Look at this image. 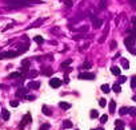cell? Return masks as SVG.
Instances as JSON below:
<instances>
[{
	"instance_id": "cell-32",
	"label": "cell",
	"mask_w": 136,
	"mask_h": 130,
	"mask_svg": "<svg viewBox=\"0 0 136 130\" xmlns=\"http://www.w3.org/2000/svg\"><path fill=\"white\" fill-rule=\"evenodd\" d=\"M119 113L122 114V115H124V114L128 113V109H127V107H122V109L119 110Z\"/></svg>"
},
{
	"instance_id": "cell-15",
	"label": "cell",
	"mask_w": 136,
	"mask_h": 130,
	"mask_svg": "<svg viewBox=\"0 0 136 130\" xmlns=\"http://www.w3.org/2000/svg\"><path fill=\"white\" fill-rule=\"evenodd\" d=\"M63 126L65 127V129H71V127L73 126V123H72V122L70 121V119H65V121L63 122Z\"/></svg>"
},
{
	"instance_id": "cell-7",
	"label": "cell",
	"mask_w": 136,
	"mask_h": 130,
	"mask_svg": "<svg viewBox=\"0 0 136 130\" xmlns=\"http://www.w3.org/2000/svg\"><path fill=\"white\" fill-rule=\"evenodd\" d=\"M49 84H51V87H53V89H58V87H60L61 81L59 78H52L49 81Z\"/></svg>"
},
{
	"instance_id": "cell-28",
	"label": "cell",
	"mask_w": 136,
	"mask_h": 130,
	"mask_svg": "<svg viewBox=\"0 0 136 130\" xmlns=\"http://www.w3.org/2000/svg\"><path fill=\"white\" fill-rule=\"evenodd\" d=\"M131 87H132V89H136V76H132V78H131Z\"/></svg>"
},
{
	"instance_id": "cell-46",
	"label": "cell",
	"mask_w": 136,
	"mask_h": 130,
	"mask_svg": "<svg viewBox=\"0 0 136 130\" xmlns=\"http://www.w3.org/2000/svg\"><path fill=\"white\" fill-rule=\"evenodd\" d=\"M96 130H104V129H103V127H97Z\"/></svg>"
},
{
	"instance_id": "cell-45",
	"label": "cell",
	"mask_w": 136,
	"mask_h": 130,
	"mask_svg": "<svg viewBox=\"0 0 136 130\" xmlns=\"http://www.w3.org/2000/svg\"><path fill=\"white\" fill-rule=\"evenodd\" d=\"M135 3H136V0H131V4L132 6H135Z\"/></svg>"
},
{
	"instance_id": "cell-14",
	"label": "cell",
	"mask_w": 136,
	"mask_h": 130,
	"mask_svg": "<svg viewBox=\"0 0 136 130\" xmlns=\"http://www.w3.org/2000/svg\"><path fill=\"white\" fill-rule=\"evenodd\" d=\"M43 22H44V19H38V20L33 22V23H32V26H29L28 28H35V27H39L41 23H43Z\"/></svg>"
},
{
	"instance_id": "cell-5",
	"label": "cell",
	"mask_w": 136,
	"mask_h": 130,
	"mask_svg": "<svg viewBox=\"0 0 136 130\" xmlns=\"http://www.w3.org/2000/svg\"><path fill=\"white\" fill-rule=\"evenodd\" d=\"M79 79L92 81V79H95V74H91V72H81V74H79Z\"/></svg>"
},
{
	"instance_id": "cell-25",
	"label": "cell",
	"mask_w": 136,
	"mask_h": 130,
	"mask_svg": "<svg viewBox=\"0 0 136 130\" xmlns=\"http://www.w3.org/2000/svg\"><path fill=\"white\" fill-rule=\"evenodd\" d=\"M76 31H79V32H87L88 31V26H81V27H79V28H76Z\"/></svg>"
},
{
	"instance_id": "cell-12",
	"label": "cell",
	"mask_w": 136,
	"mask_h": 130,
	"mask_svg": "<svg viewBox=\"0 0 136 130\" xmlns=\"http://www.w3.org/2000/svg\"><path fill=\"white\" fill-rule=\"evenodd\" d=\"M93 20V28H96V30H99L101 27V24H103V20H101V19H92Z\"/></svg>"
},
{
	"instance_id": "cell-29",
	"label": "cell",
	"mask_w": 136,
	"mask_h": 130,
	"mask_svg": "<svg viewBox=\"0 0 136 130\" xmlns=\"http://www.w3.org/2000/svg\"><path fill=\"white\" fill-rule=\"evenodd\" d=\"M101 91L103 92H110V86H108V84H103V86H101Z\"/></svg>"
},
{
	"instance_id": "cell-47",
	"label": "cell",
	"mask_w": 136,
	"mask_h": 130,
	"mask_svg": "<svg viewBox=\"0 0 136 130\" xmlns=\"http://www.w3.org/2000/svg\"><path fill=\"white\" fill-rule=\"evenodd\" d=\"M133 101H136V95H135V97H133Z\"/></svg>"
},
{
	"instance_id": "cell-38",
	"label": "cell",
	"mask_w": 136,
	"mask_h": 130,
	"mask_svg": "<svg viewBox=\"0 0 136 130\" xmlns=\"http://www.w3.org/2000/svg\"><path fill=\"white\" fill-rule=\"evenodd\" d=\"M36 75H38V71H35V70L29 71V76H36Z\"/></svg>"
},
{
	"instance_id": "cell-23",
	"label": "cell",
	"mask_w": 136,
	"mask_h": 130,
	"mask_svg": "<svg viewBox=\"0 0 136 130\" xmlns=\"http://www.w3.org/2000/svg\"><path fill=\"white\" fill-rule=\"evenodd\" d=\"M41 110H43V113L45 114V115H48V117L51 115V114H52V113H51V111H49V109H48V107L45 106V105H44V106L41 107Z\"/></svg>"
},
{
	"instance_id": "cell-24",
	"label": "cell",
	"mask_w": 136,
	"mask_h": 130,
	"mask_svg": "<svg viewBox=\"0 0 136 130\" xmlns=\"http://www.w3.org/2000/svg\"><path fill=\"white\" fill-rule=\"evenodd\" d=\"M105 7H107V0H100V3H99V8L104 9Z\"/></svg>"
},
{
	"instance_id": "cell-6",
	"label": "cell",
	"mask_w": 136,
	"mask_h": 130,
	"mask_svg": "<svg viewBox=\"0 0 136 130\" xmlns=\"http://www.w3.org/2000/svg\"><path fill=\"white\" fill-rule=\"evenodd\" d=\"M132 23H133V30L128 31V36H132V38L136 39V16L132 17Z\"/></svg>"
},
{
	"instance_id": "cell-9",
	"label": "cell",
	"mask_w": 136,
	"mask_h": 130,
	"mask_svg": "<svg viewBox=\"0 0 136 130\" xmlns=\"http://www.w3.org/2000/svg\"><path fill=\"white\" fill-rule=\"evenodd\" d=\"M28 90H29L28 87H20V89L16 91V95H18V97H24L27 92H28Z\"/></svg>"
},
{
	"instance_id": "cell-42",
	"label": "cell",
	"mask_w": 136,
	"mask_h": 130,
	"mask_svg": "<svg viewBox=\"0 0 136 130\" xmlns=\"http://www.w3.org/2000/svg\"><path fill=\"white\" fill-rule=\"evenodd\" d=\"M115 126H124V123H123L122 121H116L115 122Z\"/></svg>"
},
{
	"instance_id": "cell-37",
	"label": "cell",
	"mask_w": 136,
	"mask_h": 130,
	"mask_svg": "<svg viewBox=\"0 0 136 130\" xmlns=\"http://www.w3.org/2000/svg\"><path fill=\"white\" fill-rule=\"evenodd\" d=\"M125 81H127V76H120V79H119V84H120V83H124V82Z\"/></svg>"
},
{
	"instance_id": "cell-39",
	"label": "cell",
	"mask_w": 136,
	"mask_h": 130,
	"mask_svg": "<svg viewBox=\"0 0 136 130\" xmlns=\"http://www.w3.org/2000/svg\"><path fill=\"white\" fill-rule=\"evenodd\" d=\"M99 105H100L101 107H104L105 106V99H100V101H99Z\"/></svg>"
},
{
	"instance_id": "cell-1",
	"label": "cell",
	"mask_w": 136,
	"mask_h": 130,
	"mask_svg": "<svg viewBox=\"0 0 136 130\" xmlns=\"http://www.w3.org/2000/svg\"><path fill=\"white\" fill-rule=\"evenodd\" d=\"M1 1L11 8H23V7H29L32 4L29 0H1Z\"/></svg>"
},
{
	"instance_id": "cell-21",
	"label": "cell",
	"mask_w": 136,
	"mask_h": 130,
	"mask_svg": "<svg viewBox=\"0 0 136 130\" xmlns=\"http://www.w3.org/2000/svg\"><path fill=\"white\" fill-rule=\"evenodd\" d=\"M33 40H35V42H36V43H38V44H43V43H44V39L41 38V36H39V35H38V36H35V38H33Z\"/></svg>"
},
{
	"instance_id": "cell-30",
	"label": "cell",
	"mask_w": 136,
	"mask_h": 130,
	"mask_svg": "<svg viewBox=\"0 0 136 130\" xmlns=\"http://www.w3.org/2000/svg\"><path fill=\"white\" fill-rule=\"evenodd\" d=\"M81 69H83V70H88V69H91V63H90V62H85V63H83Z\"/></svg>"
},
{
	"instance_id": "cell-2",
	"label": "cell",
	"mask_w": 136,
	"mask_h": 130,
	"mask_svg": "<svg viewBox=\"0 0 136 130\" xmlns=\"http://www.w3.org/2000/svg\"><path fill=\"white\" fill-rule=\"evenodd\" d=\"M31 122H32V117H31V114H29V113H27L26 115L23 117V119H21L20 125H19V129H20V130H23L24 127H26V125L31 123Z\"/></svg>"
},
{
	"instance_id": "cell-44",
	"label": "cell",
	"mask_w": 136,
	"mask_h": 130,
	"mask_svg": "<svg viewBox=\"0 0 136 130\" xmlns=\"http://www.w3.org/2000/svg\"><path fill=\"white\" fill-rule=\"evenodd\" d=\"M115 130H124V126H116Z\"/></svg>"
},
{
	"instance_id": "cell-33",
	"label": "cell",
	"mask_w": 136,
	"mask_h": 130,
	"mask_svg": "<svg viewBox=\"0 0 136 130\" xmlns=\"http://www.w3.org/2000/svg\"><path fill=\"white\" fill-rule=\"evenodd\" d=\"M9 105H11L12 107H18L19 106V102L18 101H11V102H9Z\"/></svg>"
},
{
	"instance_id": "cell-4",
	"label": "cell",
	"mask_w": 136,
	"mask_h": 130,
	"mask_svg": "<svg viewBox=\"0 0 136 130\" xmlns=\"http://www.w3.org/2000/svg\"><path fill=\"white\" fill-rule=\"evenodd\" d=\"M135 42H136L135 38H132V36H127V38L124 39V44H125V47H127V50L133 48V46H135Z\"/></svg>"
},
{
	"instance_id": "cell-35",
	"label": "cell",
	"mask_w": 136,
	"mask_h": 130,
	"mask_svg": "<svg viewBox=\"0 0 136 130\" xmlns=\"http://www.w3.org/2000/svg\"><path fill=\"white\" fill-rule=\"evenodd\" d=\"M63 1L67 7H72V1H71V0H63Z\"/></svg>"
},
{
	"instance_id": "cell-27",
	"label": "cell",
	"mask_w": 136,
	"mask_h": 130,
	"mask_svg": "<svg viewBox=\"0 0 136 130\" xmlns=\"http://www.w3.org/2000/svg\"><path fill=\"white\" fill-rule=\"evenodd\" d=\"M128 113L132 117H135L136 115V107H130V109H128Z\"/></svg>"
},
{
	"instance_id": "cell-13",
	"label": "cell",
	"mask_w": 136,
	"mask_h": 130,
	"mask_svg": "<svg viewBox=\"0 0 136 130\" xmlns=\"http://www.w3.org/2000/svg\"><path fill=\"white\" fill-rule=\"evenodd\" d=\"M1 118H3L4 121H8L9 119V111L8 110H6V109L1 110Z\"/></svg>"
},
{
	"instance_id": "cell-31",
	"label": "cell",
	"mask_w": 136,
	"mask_h": 130,
	"mask_svg": "<svg viewBox=\"0 0 136 130\" xmlns=\"http://www.w3.org/2000/svg\"><path fill=\"white\" fill-rule=\"evenodd\" d=\"M107 121H108V115H107V114L101 115V118H100V122H101V123H105Z\"/></svg>"
},
{
	"instance_id": "cell-34",
	"label": "cell",
	"mask_w": 136,
	"mask_h": 130,
	"mask_svg": "<svg viewBox=\"0 0 136 130\" xmlns=\"http://www.w3.org/2000/svg\"><path fill=\"white\" fill-rule=\"evenodd\" d=\"M49 129V125L48 123H44V125H41L40 126V130H48Z\"/></svg>"
},
{
	"instance_id": "cell-16",
	"label": "cell",
	"mask_w": 136,
	"mask_h": 130,
	"mask_svg": "<svg viewBox=\"0 0 136 130\" xmlns=\"http://www.w3.org/2000/svg\"><path fill=\"white\" fill-rule=\"evenodd\" d=\"M59 107H60V109L68 110V109H71V105H70V103H67V102H60V103H59Z\"/></svg>"
},
{
	"instance_id": "cell-3",
	"label": "cell",
	"mask_w": 136,
	"mask_h": 130,
	"mask_svg": "<svg viewBox=\"0 0 136 130\" xmlns=\"http://www.w3.org/2000/svg\"><path fill=\"white\" fill-rule=\"evenodd\" d=\"M19 55L18 51H7V52H1L0 54V61L1 59H6V58H16Z\"/></svg>"
},
{
	"instance_id": "cell-11",
	"label": "cell",
	"mask_w": 136,
	"mask_h": 130,
	"mask_svg": "<svg viewBox=\"0 0 136 130\" xmlns=\"http://www.w3.org/2000/svg\"><path fill=\"white\" fill-rule=\"evenodd\" d=\"M41 74H44V75H47V76H51L53 74V71H52L51 67H43V69H41Z\"/></svg>"
},
{
	"instance_id": "cell-19",
	"label": "cell",
	"mask_w": 136,
	"mask_h": 130,
	"mask_svg": "<svg viewBox=\"0 0 136 130\" xmlns=\"http://www.w3.org/2000/svg\"><path fill=\"white\" fill-rule=\"evenodd\" d=\"M122 66H123V69L128 70L130 69V62H128L127 59H122Z\"/></svg>"
},
{
	"instance_id": "cell-48",
	"label": "cell",
	"mask_w": 136,
	"mask_h": 130,
	"mask_svg": "<svg viewBox=\"0 0 136 130\" xmlns=\"http://www.w3.org/2000/svg\"><path fill=\"white\" fill-rule=\"evenodd\" d=\"M132 130H136V127H133V129H132Z\"/></svg>"
},
{
	"instance_id": "cell-18",
	"label": "cell",
	"mask_w": 136,
	"mask_h": 130,
	"mask_svg": "<svg viewBox=\"0 0 136 130\" xmlns=\"http://www.w3.org/2000/svg\"><path fill=\"white\" fill-rule=\"evenodd\" d=\"M9 79H16V78H20V72L16 71V72H12V74H9L8 75Z\"/></svg>"
},
{
	"instance_id": "cell-43",
	"label": "cell",
	"mask_w": 136,
	"mask_h": 130,
	"mask_svg": "<svg viewBox=\"0 0 136 130\" xmlns=\"http://www.w3.org/2000/svg\"><path fill=\"white\" fill-rule=\"evenodd\" d=\"M70 82V79H68V76L67 75H64V83H68Z\"/></svg>"
},
{
	"instance_id": "cell-8",
	"label": "cell",
	"mask_w": 136,
	"mask_h": 130,
	"mask_svg": "<svg viewBox=\"0 0 136 130\" xmlns=\"http://www.w3.org/2000/svg\"><path fill=\"white\" fill-rule=\"evenodd\" d=\"M21 72H27L29 70V61L28 59H24V61H21Z\"/></svg>"
},
{
	"instance_id": "cell-41",
	"label": "cell",
	"mask_w": 136,
	"mask_h": 130,
	"mask_svg": "<svg viewBox=\"0 0 136 130\" xmlns=\"http://www.w3.org/2000/svg\"><path fill=\"white\" fill-rule=\"evenodd\" d=\"M115 48H116V42L112 40L111 42V50H115Z\"/></svg>"
},
{
	"instance_id": "cell-26",
	"label": "cell",
	"mask_w": 136,
	"mask_h": 130,
	"mask_svg": "<svg viewBox=\"0 0 136 130\" xmlns=\"http://www.w3.org/2000/svg\"><path fill=\"white\" fill-rule=\"evenodd\" d=\"M90 115H91V118H97V117H99V113H97V110H91Z\"/></svg>"
},
{
	"instance_id": "cell-36",
	"label": "cell",
	"mask_w": 136,
	"mask_h": 130,
	"mask_svg": "<svg viewBox=\"0 0 136 130\" xmlns=\"http://www.w3.org/2000/svg\"><path fill=\"white\" fill-rule=\"evenodd\" d=\"M70 63H71V59H68V61H65V62H63V63H61V67L64 69V67H67Z\"/></svg>"
},
{
	"instance_id": "cell-22",
	"label": "cell",
	"mask_w": 136,
	"mask_h": 130,
	"mask_svg": "<svg viewBox=\"0 0 136 130\" xmlns=\"http://www.w3.org/2000/svg\"><path fill=\"white\" fill-rule=\"evenodd\" d=\"M115 109H116L115 101H111V102H110V113H113V111H115Z\"/></svg>"
},
{
	"instance_id": "cell-40",
	"label": "cell",
	"mask_w": 136,
	"mask_h": 130,
	"mask_svg": "<svg viewBox=\"0 0 136 130\" xmlns=\"http://www.w3.org/2000/svg\"><path fill=\"white\" fill-rule=\"evenodd\" d=\"M26 99H27V101H33L35 97H33V95H26Z\"/></svg>"
},
{
	"instance_id": "cell-20",
	"label": "cell",
	"mask_w": 136,
	"mask_h": 130,
	"mask_svg": "<svg viewBox=\"0 0 136 130\" xmlns=\"http://www.w3.org/2000/svg\"><path fill=\"white\" fill-rule=\"evenodd\" d=\"M112 89H113V91H115L116 94H119V92L122 91V87H120V84H119V83H115V84H113V87H112Z\"/></svg>"
},
{
	"instance_id": "cell-10",
	"label": "cell",
	"mask_w": 136,
	"mask_h": 130,
	"mask_svg": "<svg viewBox=\"0 0 136 130\" xmlns=\"http://www.w3.org/2000/svg\"><path fill=\"white\" fill-rule=\"evenodd\" d=\"M40 87V82L38 81H31L28 83V89H33V90H38Z\"/></svg>"
},
{
	"instance_id": "cell-17",
	"label": "cell",
	"mask_w": 136,
	"mask_h": 130,
	"mask_svg": "<svg viewBox=\"0 0 136 130\" xmlns=\"http://www.w3.org/2000/svg\"><path fill=\"white\" fill-rule=\"evenodd\" d=\"M111 72H112L113 75H120V69L113 66V67H111Z\"/></svg>"
}]
</instances>
